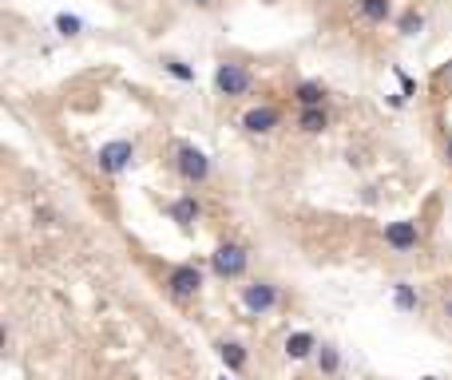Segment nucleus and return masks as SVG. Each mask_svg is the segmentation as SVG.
I'll return each instance as SVG.
<instances>
[{
    "instance_id": "nucleus-12",
    "label": "nucleus",
    "mask_w": 452,
    "mask_h": 380,
    "mask_svg": "<svg viewBox=\"0 0 452 380\" xmlns=\"http://www.w3.org/2000/svg\"><path fill=\"white\" fill-rule=\"evenodd\" d=\"M298 103H302V107H322L325 103V87L322 83H314V79L298 83Z\"/></svg>"
},
{
    "instance_id": "nucleus-19",
    "label": "nucleus",
    "mask_w": 452,
    "mask_h": 380,
    "mask_svg": "<svg viewBox=\"0 0 452 380\" xmlns=\"http://www.w3.org/2000/svg\"><path fill=\"white\" fill-rule=\"evenodd\" d=\"M163 67H167L175 79H183V83H194V67H187L183 60H163Z\"/></svg>"
},
{
    "instance_id": "nucleus-5",
    "label": "nucleus",
    "mask_w": 452,
    "mask_h": 380,
    "mask_svg": "<svg viewBox=\"0 0 452 380\" xmlns=\"http://www.w3.org/2000/svg\"><path fill=\"white\" fill-rule=\"evenodd\" d=\"M214 83H218L223 95H243V92H250V72H246L243 63H218Z\"/></svg>"
},
{
    "instance_id": "nucleus-14",
    "label": "nucleus",
    "mask_w": 452,
    "mask_h": 380,
    "mask_svg": "<svg viewBox=\"0 0 452 380\" xmlns=\"http://www.w3.org/2000/svg\"><path fill=\"white\" fill-rule=\"evenodd\" d=\"M357 8L369 24H385L389 20V0H357Z\"/></svg>"
},
{
    "instance_id": "nucleus-4",
    "label": "nucleus",
    "mask_w": 452,
    "mask_h": 380,
    "mask_svg": "<svg viewBox=\"0 0 452 380\" xmlns=\"http://www.w3.org/2000/svg\"><path fill=\"white\" fill-rule=\"evenodd\" d=\"M178 174L187 178V182H207L210 174V158L198 151V147H178Z\"/></svg>"
},
{
    "instance_id": "nucleus-23",
    "label": "nucleus",
    "mask_w": 452,
    "mask_h": 380,
    "mask_svg": "<svg viewBox=\"0 0 452 380\" xmlns=\"http://www.w3.org/2000/svg\"><path fill=\"white\" fill-rule=\"evenodd\" d=\"M449 83H452V67H449Z\"/></svg>"
},
{
    "instance_id": "nucleus-20",
    "label": "nucleus",
    "mask_w": 452,
    "mask_h": 380,
    "mask_svg": "<svg viewBox=\"0 0 452 380\" xmlns=\"http://www.w3.org/2000/svg\"><path fill=\"white\" fill-rule=\"evenodd\" d=\"M397 79H401V87H404V95H413V92H417V83H413V79L404 76V72H397Z\"/></svg>"
},
{
    "instance_id": "nucleus-22",
    "label": "nucleus",
    "mask_w": 452,
    "mask_h": 380,
    "mask_svg": "<svg viewBox=\"0 0 452 380\" xmlns=\"http://www.w3.org/2000/svg\"><path fill=\"white\" fill-rule=\"evenodd\" d=\"M444 313H452V301H444Z\"/></svg>"
},
{
    "instance_id": "nucleus-11",
    "label": "nucleus",
    "mask_w": 452,
    "mask_h": 380,
    "mask_svg": "<svg viewBox=\"0 0 452 380\" xmlns=\"http://www.w3.org/2000/svg\"><path fill=\"white\" fill-rule=\"evenodd\" d=\"M298 127H302L306 135H322V131H325V111H322V107H302V115H298Z\"/></svg>"
},
{
    "instance_id": "nucleus-1",
    "label": "nucleus",
    "mask_w": 452,
    "mask_h": 380,
    "mask_svg": "<svg viewBox=\"0 0 452 380\" xmlns=\"http://www.w3.org/2000/svg\"><path fill=\"white\" fill-rule=\"evenodd\" d=\"M246 262H250V257H246V250H243V246H234V242H223L218 250L210 253V266H214V273H218V277H243V273H246Z\"/></svg>"
},
{
    "instance_id": "nucleus-15",
    "label": "nucleus",
    "mask_w": 452,
    "mask_h": 380,
    "mask_svg": "<svg viewBox=\"0 0 452 380\" xmlns=\"http://www.w3.org/2000/svg\"><path fill=\"white\" fill-rule=\"evenodd\" d=\"M393 301H397V309H401V313H413V309H417V293H413V285H397V289H393Z\"/></svg>"
},
{
    "instance_id": "nucleus-7",
    "label": "nucleus",
    "mask_w": 452,
    "mask_h": 380,
    "mask_svg": "<svg viewBox=\"0 0 452 380\" xmlns=\"http://www.w3.org/2000/svg\"><path fill=\"white\" fill-rule=\"evenodd\" d=\"M385 242H389V246H393L397 253L417 250V242H420L417 222H389V226H385Z\"/></svg>"
},
{
    "instance_id": "nucleus-10",
    "label": "nucleus",
    "mask_w": 452,
    "mask_h": 380,
    "mask_svg": "<svg viewBox=\"0 0 452 380\" xmlns=\"http://www.w3.org/2000/svg\"><path fill=\"white\" fill-rule=\"evenodd\" d=\"M318 348V341H314V332H294L290 341H286V352H290V361H306L309 352Z\"/></svg>"
},
{
    "instance_id": "nucleus-24",
    "label": "nucleus",
    "mask_w": 452,
    "mask_h": 380,
    "mask_svg": "<svg viewBox=\"0 0 452 380\" xmlns=\"http://www.w3.org/2000/svg\"><path fill=\"white\" fill-rule=\"evenodd\" d=\"M449 155H452V142H449Z\"/></svg>"
},
{
    "instance_id": "nucleus-6",
    "label": "nucleus",
    "mask_w": 452,
    "mask_h": 380,
    "mask_svg": "<svg viewBox=\"0 0 452 380\" xmlns=\"http://www.w3.org/2000/svg\"><path fill=\"white\" fill-rule=\"evenodd\" d=\"M243 305L250 309L254 317H262V313H270L278 305V289L270 282H254V285H246L243 289Z\"/></svg>"
},
{
    "instance_id": "nucleus-8",
    "label": "nucleus",
    "mask_w": 452,
    "mask_h": 380,
    "mask_svg": "<svg viewBox=\"0 0 452 380\" xmlns=\"http://www.w3.org/2000/svg\"><path fill=\"white\" fill-rule=\"evenodd\" d=\"M243 127L250 135H266V131H274L278 127V111L274 107H254L243 115Z\"/></svg>"
},
{
    "instance_id": "nucleus-17",
    "label": "nucleus",
    "mask_w": 452,
    "mask_h": 380,
    "mask_svg": "<svg viewBox=\"0 0 452 380\" xmlns=\"http://www.w3.org/2000/svg\"><path fill=\"white\" fill-rule=\"evenodd\" d=\"M80 16H68V12H60L56 16V32H60V36H80Z\"/></svg>"
},
{
    "instance_id": "nucleus-13",
    "label": "nucleus",
    "mask_w": 452,
    "mask_h": 380,
    "mask_svg": "<svg viewBox=\"0 0 452 380\" xmlns=\"http://www.w3.org/2000/svg\"><path fill=\"white\" fill-rule=\"evenodd\" d=\"M218 357H223V364L230 368V372H238V368L246 364V348L234 345V341H223V345H218Z\"/></svg>"
},
{
    "instance_id": "nucleus-25",
    "label": "nucleus",
    "mask_w": 452,
    "mask_h": 380,
    "mask_svg": "<svg viewBox=\"0 0 452 380\" xmlns=\"http://www.w3.org/2000/svg\"><path fill=\"white\" fill-rule=\"evenodd\" d=\"M223 380H226V377H223Z\"/></svg>"
},
{
    "instance_id": "nucleus-3",
    "label": "nucleus",
    "mask_w": 452,
    "mask_h": 380,
    "mask_svg": "<svg viewBox=\"0 0 452 380\" xmlns=\"http://www.w3.org/2000/svg\"><path fill=\"white\" fill-rule=\"evenodd\" d=\"M167 289H171V297H178V301L194 297V293L203 289V273H198V266H175L171 273H167Z\"/></svg>"
},
{
    "instance_id": "nucleus-21",
    "label": "nucleus",
    "mask_w": 452,
    "mask_h": 380,
    "mask_svg": "<svg viewBox=\"0 0 452 380\" xmlns=\"http://www.w3.org/2000/svg\"><path fill=\"white\" fill-rule=\"evenodd\" d=\"M191 4H198V8H207V4H210V0H191Z\"/></svg>"
},
{
    "instance_id": "nucleus-9",
    "label": "nucleus",
    "mask_w": 452,
    "mask_h": 380,
    "mask_svg": "<svg viewBox=\"0 0 452 380\" xmlns=\"http://www.w3.org/2000/svg\"><path fill=\"white\" fill-rule=\"evenodd\" d=\"M171 218H175L178 226H183V230H187V226H191V222L198 218V202H194L191 194H183V198H175V202H171Z\"/></svg>"
},
{
    "instance_id": "nucleus-16",
    "label": "nucleus",
    "mask_w": 452,
    "mask_h": 380,
    "mask_svg": "<svg viewBox=\"0 0 452 380\" xmlns=\"http://www.w3.org/2000/svg\"><path fill=\"white\" fill-rule=\"evenodd\" d=\"M318 364H322V372H338L341 368V357H338V348H329V345H322V352H318Z\"/></svg>"
},
{
    "instance_id": "nucleus-2",
    "label": "nucleus",
    "mask_w": 452,
    "mask_h": 380,
    "mask_svg": "<svg viewBox=\"0 0 452 380\" xmlns=\"http://www.w3.org/2000/svg\"><path fill=\"white\" fill-rule=\"evenodd\" d=\"M131 158H135V147H131V142H123V139H115V142H103V147H99L96 162H99V171L123 174V171L131 167Z\"/></svg>"
},
{
    "instance_id": "nucleus-18",
    "label": "nucleus",
    "mask_w": 452,
    "mask_h": 380,
    "mask_svg": "<svg viewBox=\"0 0 452 380\" xmlns=\"http://www.w3.org/2000/svg\"><path fill=\"white\" fill-rule=\"evenodd\" d=\"M397 28H401L404 36H417V32L424 28V16H420V12H404L401 20H397Z\"/></svg>"
}]
</instances>
